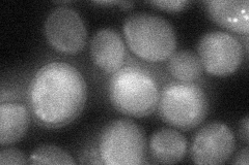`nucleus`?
Segmentation results:
<instances>
[{"instance_id": "nucleus-8", "label": "nucleus", "mask_w": 249, "mask_h": 165, "mask_svg": "<svg viewBox=\"0 0 249 165\" xmlns=\"http://www.w3.org/2000/svg\"><path fill=\"white\" fill-rule=\"evenodd\" d=\"M235 150V136L231 128L222 122H210L194 136L191 158L196 164H222Z\"/></svg>"}, {"instance_id": "nucleus-17", "label": "nucleus", "mask_w": 249, "mask_h": 165, "mask_svg": "<svg viewBox=\"0 0 249 165\" xmlns=\"http://www.w3.org/2000/svg\"><path fill=\"white\" fill-rule=\"evenodd\" d=\"M249 158V151H248V148H244L242 150L239 151L235 160H233V164H239V165H248V160Z\"/></svg>"}, {"instance_id": "nucleus-11", "label": "nucleus", "mask_w": 249, "mask_h": 165, "mask_svg": "<svg viewBox=\"0 0 249 165\" xmlns=\"http://www.w3.org/2000/svg\"><path fill=\"white\" fill-rule=\"evenodd\" d=\"M150 153L158 163H178L186 156L187 139L175 129H159L153 133L150 139Z\"/></svg>"}, {"instance_id": "nucleus-3", "label": "nucleus", "mask_w": 249, "mask_h": 165, "mask_svg": "<svg viewBox=\"0 0 249 165\" xmlns=\"http://www.w3.org/2000/svg\"><path fill=\"white\" fill-rule=\"evenodd\" d=\"M108 94L111 105L120 113L144 118L158 107L160 93L154 78L133 66L122 67L109 81Z\"/></svg>"}, {"instance_id": "nucleus-2", "label": "nucleus", "mask_w": 249, "mask_h": 165, "mask_svg": "<svg viewBox=\"0 0 249 165\" xmlns=\"http://www.w3.org/2000/svg\"><path fill=\"white\" fill-rule=\"evenodd\" d=\"M123 31L131 51L147 62H162L176 52L177 34L158 15L138 12L124 22Z\"/></svg>"}, {"instance_id": "nucleus-6", "label": "nucleus", "mask_w": 249, "mask_h": 165, "mask_svg": "<svg viewBox=\"0 0 249 165\" xmlns=\"http://www.w3.org/2000/svg\"><path fill=\"white\" fill-rule=\"evenodd\" d=\"M197 56L208 74L228 76L241 65L243 50L238 39L232 35L223 31H211L199 39Z\"/></svg>"}, {"instance_id": "nucleus-16", "label": "nucleus", "mask_w": 249, "mask_h": 165, "mask_svg": "<svg viewBox=\"0 0 249 165\" xmlns=\"http://www.w3.org/2000/svg\"><path fill=\"white\" fill-rule=\"evenodd\" d=\"M189 2L186 1V0H170V1H151L150 4L159 7L160 10L171 12V13H177L183 11Z\"/></svg>"}, {"instance_id": "nucleus-1", "label": "nucleus", "mask_w": 249, "mask_h": 165, "mask_svg": "<svg viewBox=\"0 0 249 165\" xmlns=\"http://www.w3.org/2000/svg\"><path fill=\"white\" fill-rule=\"evenodd\" d=\"M88 99L87 83L75 66L51 62L37 70L28 89L36 119L43 126L60 128L82 113Z\"/></svg>"}, {"instance_id": "nucleus-15", "label": "nucleus", "mask_w": 249, "mask_h": 165, "mask_svg": "<svg viewBox=\"0 0 249 165\" xmlns=\"http://www.w3.org/2000/svg\"><path fill=\"white\" fill-rule=\"evenodd\" d=\"M28 163L26 160V155L22 151L15 148L3 149L0 152V164H14V165H23Z\"/></svg>"}, {"instance_id": "nucleus-7", "label": "nucleus", "mask_w": 249, "mask_h": 165, "mask_svg": "<svg viewBox=\"0 0 249 165\" xmlns=\"http://www.w3.org/2000/svg\"><path fill=\"white\" fill-rule=\"evenodd\" d=\"M45 35L54 50L75 55L87 44L88 30L80 15L69 6H58L45 22Z\"/></svg>"}, {"instance_id": "nucleus-4", "label": "nucleus", "mask_w": 249, "mask_h": 165, "mask_svg": "<svg viewBox=\"0 0 249 165\" xmlns=\"http://www.w3.org/2000/svg\"><path fill=\"white\" fill-rule=\"evenodd\" d=\"M99 153L107 165L143 164L147 153L144 132L130 119L109 122L101 132Z\"/></svg>"}, {"instance_id": "nucleus-18", "label": "nucleus", "mask_w": 249, "mask_h": 165, "mask_svg": "<svg viewBox=\"0 0 249 165\" xmlns=\"http://www.w3.org/2000/svg\"><path fill=\"white\" fill-rule=\"evenodd\" d=\"M241 135L244 139L245 143H248V117H246L241 123Z\"/></svg>"}, {"instance_id": "nucleus-13", "label": "nucleus", "mask_w": 249, "mask_h": 165, "mask_svg": "<svg viewBox=\"0 0 249 165\" xmlns=\"http://www.w3.org/2000/svg\"><path fill=\"white\" fill-rule=\"evenodd\" d=\"M168 68L171 75L182 83L198 80L204 70L197 55L187 50L178 51L171 55Z\"/></svg>"}, {"instance_id": "nucleus-14", "label": "nucleus", "mask_w": 249, "mask_h": 165, "mask_svg": "<svg viewBox=\"0 0 249 165\" xmlns=\"http://www.w3.org/2000/svg\"><path fill=\"white\" fill-rule=\"evenodd\" d=\"M29 164H64L74 165L73 157L61 148L52 145H43L31 153Z\"/></svg>"}, {"instance_id": "nucleus-10", "label": "nucleus", "mask_w": 249, "mask_h": 165, "mask_svg": "<svg viewBox=\"0 0 249 165\" xmlns=\"http://www.w3.org/2000/svg\"><path fill=\"white\" fill-rule=\"evenodd\" d=\"M207 12L216 24L231 32L247 34L249 2L247 0H211L205 2Z\"/></svg>"}, {"instance_id": "nucleus-9", "label": "nucleus", "mask_w": 249, "mask_h": 165, "mask_svg": "<svg viewBox=\"0 0 249 165\" xmlns=\"http://www.w3.org/2000/svg\"><path fill=\"white\" fill-rule=\"evenodd\" d=\"M93 63L107 74L120 70L126 57V46L118 31L110 28L101 29L93 34L89 45Z\"/></svg>"}, {"instance_id": "nucleus-12", "label": "nucleus", "mask_w": 249, "mask_h": 165, "mask_svg": "<svg viewBox=\"0 0 249 165\" xmlns=\"http://www.w3.org/2000/svg\"><path fill=\"white\" fill-rule=\"evenodd\" d=\"M30 117L21 104L2 102L0 105V144L2 147L17 143L25 135Z\"/></svg>"}, {"instance_id": "nucleus-5", "label": "nucleus", "mask_w": 249, "mask_h": 165, "mask_svg": "<svg viewBox=\"0 0 249 165\" xmlns=\"http://www.w3.org/2000/svg\"><path fill=\"white\" fill-rule=\"evenodd\" d=\"M209 109L205 91L192 83L170 84L163 89L158 104L161 119L178 129L190 130L204 121Z\"/></svg>"}]
</instances>
